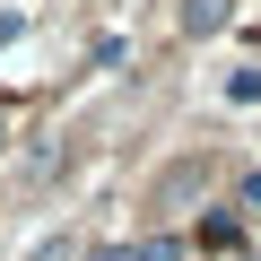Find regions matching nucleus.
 <instances>
[{"instance_id":"nucleus-1","label":"nucleus","mask_w":261,"mask_h":261,"mask_svg":"<svg viewBox=\"0 0 261 261\" xmlns=\"http://www.w3.org/2000/svg\"><path fill=\"white\" fill-rule=\"evenodd\" d=\"M209 174H218L209 157H183V166H166V174H157V192H148V209H157V218H174V209H192V200L209 192Z\"/></svg>"},{"instance_id":"nucleus-2","label":"nucleus","mask_w":261,"mask_h":261,"mask_svg":"<svg viewBox=\"0 0 261 261\" xmlns=\"http://www.w3.org/2000/svg\"><path fill=\"white\" fill-rule=\"evenodd\" d=\"M235 0H183V35H218Z\"/></svg>"},{"instance_id":"nucleus-3","label":"nucleus","mask_w":261,"mask_h":261,"mask_svg":"<svg viewBox=\"0 0 261 261\" xmlns=\"http://www.w3.org/2000/svg\"><path fill=\"white\" fill-rule=\"evenodd\" d=\"M35 261H79V244H70V235H44V244H35Z\"/></svg>"},{"instance_id":"nucleus-4","label":"nucleus","mask_w":261,"mask_h":261,"mask_svg":"<svg viewBox=\"0 0 261 261\" xmlns=\"http://www.w3.org/2000/svg\"><path fill=\"white\" fill-rule=\"evenodd\" d=\"M130 261H183V252H174V244L157 235V244H140V252H130Z\"/></svg>"}]
</instances>
